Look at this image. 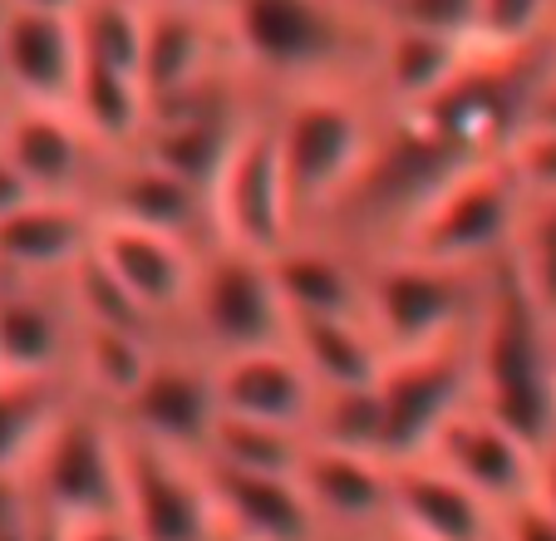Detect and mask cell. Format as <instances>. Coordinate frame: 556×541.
<instances>
[{
	"mask_svg": "<svg viewBox=\"0 0 556 541\" xmlns=\"http://www.w3.org/2000/svg\"><path fill=\"white\" fill-rule=\"evenodd\" d=\"M222 21L242 74L266 99L311 84H365L379 40L369 0H227Z\"/></svg>",
	"mask_w": 556,
	"mask_h": 541,
	"instance_id": "1",
	"label": "cell"
},
{
	"mask_svg": "<svg viewBox=\"0 0 556 541\" xmlns=\"http://www.w3.org/2000/svg\"><path fill=\"white\" fill-rule=\"evenodd\" d=\"M384 118L365 84H311L271 99V134L301 231L320 227L350 198Z\"/></svg>",
	"mask_w": 556,
	"mask_h": 541,
	"instance_id": "2",
	"label": "cell"
},
{
	"mask_svg": "<svg viewBox=\"0 0 556 541\" xmlns=\"http://www.w3.org/2000/svg\"><path fill=\"white\" fill-rule=\"evenodd\" d=\"M472 394L532 443L556 428V325L536 311L513 266L488 276L472 320Z\"/></svg>",
	"mask_w": 556,
	"mask_h": 541,
	"instance_id": "3",
	"label": "cell"
},
{
	"mask_svg": "<svg viewBox=\"0 0 556 541\" xmlns=\"http://www.w3.org/2000/svg\"><path fill=\"white\" fill-rule=\"evenodd\" d=\"M522 217L527 192L517 183V173L507 167V158H472L453 177H443L439 192L414 212V222L404 227V237L394 247L488 276V270L507 266Z\"/></svg>",
	"mask_w": 556,
	"mask_h": 541,
	"instance_id": "4",
	"label": "cell"
},
{
	"mask_svg": "<svg viewBox=\"0 0 556 541\" xmlns=\"http://www.w3.org/2000/svg\"><path fill=\"white\" fill-rule=\"evenodd\" d=\"M488 276L443 266L419 251H379V256H369L365 270V320L384 340L389 354L458 340L478 320Z\"/></svg>",
	"mask_w": 556,
	"mask_h": 541,
	"instance_id": "5",
	"label": "cell"
},
{
	"mask_svg": "<svg viewBox=\"0 0 556 541\" xmlns=\"http://www.w3.org/2000/svg\"><path fill=\"white\" fill-rule=\"evenodd\" d=\"M286 335H291V315H286L271 256L212 241L198 261L192 301L168 344H188L217 365L227 354L281 344Z\"/></svg>",
	"mask_w": 556,
	"mask_h": 541,
	"instance_id": "6",
	"label": "cell"
},
{
	"mask_svg": "<svg viewBox=\"0 0 556 541\" xmlns=\"http://www.w3.org/2000/svg\"><path fill=\"white\" fill-rule=\"evenodd\" d=\"M25 488L60 527L89 517H114L124 498V428L109 408L74 399L35 453Z\"/></svg>",
	"mask_w": 556,
	"mask_h": 541,
	"instance_id": "7",
	"label": "cell"
},
{
	"mask_svg": "<svg viewBox=\"0 0 556 541\" xmlns=\"http://www.w3.org/2000/svg\"><path fill=\"white\" fill-rule=\"evenodd\" d=\"M384 458H419L453 414L472 404V330L458 340L389 354L375 385Z\"/></svg>",
	"mask_w": 556,
	"mask_h": 541,
	"instance_id": "8",
	"label": "cell"
},
{
	"mask_svg": "<svg viewBox=\"0 0 556 541\" xmlns=\"http://www.w3.org/2000/svg\"><path fill=\"white\" fill-rule=\"evenodd\" d=\"M212 241H188L157 227H134V222L99 217L89 261L94 270L128 301V311L143 325H153L163 340H173L182 325V311L192 301L198 261Z\"/></svg>",
	"mask_w": 556,
	"mask_h": 541,
	"instance_id": "9",
	"label": "cell"
},
{
	"mask_svg": "<svg viewBox=\"0 0 556 541\" xmlns=\"http://www.w3.org/2000/svg\"><path fill=\"white\" fill-rule=\"evenodd\" d=\"M207 212H212V241L256 251V256H276L301 231L271 134V99L247 124V134L237 138L227 167L217 173V183L207 192Z\"/></svg>",
	"mask_w": 556,
	"mask_h": 541,
	"instance_id": "10",
	"label": "cell"
},
{
	"mask_svg": "<svg viewBox=\"0 0 556 541\" xmlns=\"http://www.w3.org/2000/svg\"><path fill=\"white\" fill-rule=\"evenodd\" d=\"M118 517L138 531V541H227L202 458L168 453V448L143 443L134 433H124Z\"/></svg>",
	"mask_w": 556,
	"mask_h": 541,
	"instance_id": "11",
	"label": "cell"
},
{
	"mask_svg": "<svg viewBox=\"0 0 556 541\" xmlns=\"http://www.w3.org/2000/svg\"><path fill=\"white\" fill-rule=\"evenodd\" d=\"M0 158L35 198H74L94 207L99 177L118 153H109L74 109L0 104Z\"/></svg>",
	"mask_w": 556,
	"mask_h": 541,
	"instance_id": "12",
	"label": "cell"
},
{
	"mask_svg": "<svg viewBox=\"0 0 556 541\" xmlns=\"http://www.w3.org/2000/svg\"><path fill=\"white\" fill-rule=\"evenodd\" d=\"M114 418L124 424V433L143 438V443L202 458L222 424L212 360H202L188 344H163L153 369L143 375V385L128 394V404Z\"/></svg>",
	"mask_w": 556,
	"mask_h": 541,
	"instance_id": "13",
	"label": "cell"
},
{
	"mask_svg": "<svg viewBox=\"0 0 556 541\" xmlns=\"http://www.w3.org/2000/svg\"><path fill=\"white\" fill-rule=\"evenodd\" d=\"M301 492L315 512L320 541H379L389 537V512H394V458H379L365 448L315 443L305 448Z\"/></svg>",
	"mask_w": 556,
	"mask_h": 541,
	"instance_id": "14",
	"label": "cell"
},
{
	"mask_svg": "<svg viewBox=\"0 0 556 541\" xmlns=\"http://www.w3.org/2000/svg\"><path fill=\"white\" fill-rule=\"evenodd\" d=\"M212 375H217L222 418L281 428V433H301V438L315 433L326 389L315 385V375L305 369L301 354L291 350V340L227 354V360L212 365Z\"/></svg>",
	"mask_w": 556,
	"mask_h": 541,
	"instance_id": "15",
	"label": "cell"
},
{
	"mask_svg": "<svg viewBox=\"0 0 556 541\" xmlns=\"http://www.w3.org/2000/svg\"><path fill=\"white\" fill-rule=\"evenodd\" d=\"M231 35L222 11H192V5H163L148 0L143 25V89L148 104H173L182 95H198L207 84L237 74Z\"/></svg>",
	"mask_w": 556,
	"mask_h": 541,
	"instance_id": "16",
	"label": "cell"
},
{
	"mask_svg": "<svg viewBox=\"0 0 556 541\" xmlns=\"http://www.w3.org/2000/svg\"><path fill=\"white\" fill-rule=\"evenodd\" d=\"M79 74H85L79 21L11 5L0 35V104L74 109Z\"/></svg>",
	"mask_w": 556,
	"mask_h": 541,
	"instance_id": "17",
	"label": "cell"
},
{
	"mask_svg": "<svg viewBox=\"0 0 556 541\" xmlns=\"http://www.w3.org/2000/svg\"><path fill=\"white\" fill-rule=\"evenodd\" d=\"M419 458H433L439 468H448L453 478L468 482V488L483 502H493L497 512L532 498L536 443L517 433L513 424H503L497 414H488L478 399L433 433V443L424 448Z\"/></svg>",
	"mask_w": 556,
	"mask_h": 541,
	"instance_id": "18",
	"label": "cell"
},
{
	"mask_svg": "<svg viewBox=\"0 0 556 541\" xmlns=\"http://www.w3.org/2000/svg\"><path fill=\"white\" fill-rule=\"evenodd\" d=\"M99 212L74 198H21L0 212V281H70L89 261Z\"/></svg>",
	"mask_w": 556,
	"mask_h": 541,
	"instance_id": "19",
	"label": "cell"
},
{
	"mask_svg": "<svg viewBox=\"0 0 556 541\" xmlns=\"http://www.w3.org/2000/svg\"><path fill=\"white\" fill-rule=\"evenodd\" d=\"M79 311L70 281H0V369L70 379Z\"/></svg>",
	"mask_w": 556,
	"mask_h": 541,
	"instance_id": "20",
	"label": "cell"
},
{
	"mask_svg": "<svg viewBox=\"0 0 556 541\" xmlns=\"http://www.w3.org/2000/svg\"><path fill=\"white\" fill-rule=\"evenodd\" d=\"M503 512L483 502L433 458H394V512L389 531L409 541H497Z\"/></svg>",
	"mask_w": 556,
	"mask_h": 541,
	"instance_id": "21",
	"label": "cell"
},
{
	"mask_svg": "<svg viewBox=\"0 0 556 541\" xmlns=\"http://www.w3.org/2000/svg\"><path fill=\"white\" fill-rule=\"evenodd\" d=\"M202 468H207L227 541H320L315 512L295 473L231 468V463L212 458H202Z\"/></svg>",
	"mask_w": 556,
	"mask_h": 541,
	"instance_id": "22",
	"label": "cell"
},
{
	"mask_svg": "<svg viewBox=\"0 0 556 541\" xmlns=\"http://www.w3.org/2000/svg\"><path fill=\"white\" fill-rule=\"evenodd\" d=\"M286 315L326 320V315H365V270L369 256L326 231H295L271 256Z\"/></svg>",
	"mask_w": 556,
	"mask_h": 541,
	"instance_id": "23",
	"label": "cell"
},
{
	"mask_svg": "<svg viewBox=\"0 0 556 541\" xmlns=\"http://www.w3.org/2000/svg\"><path fill=\"white\" fill-rule=\"evenodd\" d=\"M291 350L305 360L315 385L326 394H355V389H375L389 365V350L365 315H326V320H295L291 325Z\"/></svg>",
	"mask_w": 556,
	"mask_h": 541,
	"instance_id": "24",
	"label": "cell"
},
{
	"mask_svg": "<svg viewBox=\"0 0 556 541\" xmlns=\"http://www.w3.org/2000/svg\"><path fill=\"white\" fill-rule=\"evenodd\" d=\"M79 399L74 379L0 369V478H25L50 428Z\"/></svg>",
	"mask_w": 556,
	"mask_h": 541,
	"instance_id": "25",
	"label": "cell"
},
{
	"mask_svg": "<svg viewBox=\"0 0 556 541\" xmlns=\"http://www.w3.org/2000/svg\"><path fill=\"white\" fill-rule=\"evenodd\" d=\"M507 266L522 281V291L536 301V311L556 325V198L527 202V217L513 241Z\"/></svg>",
	"mask_w": 556,
	"mask_h": 541,
	"instance_id": "26",
	"label": "cell"
},
{
	"mask_svg": "<svg viewBox=\"0 0 556 541\" xmlns=\"http://www.w3.org/2000/svg\"><path fill=\"white\" fill-rule=\"evenodd\" d=\"M497 541H556V512L536 498H522L497 517Z\"/></svg>",
	"mask_w": 556,
	"mask_h": 541,
	"instance_id": "27",
	"label": "cell"
},
{
	"mask_svg": "<svg viewBox=\"0 0 556 541\" xmlns=\"http://www.w3.org/2000/svg\"><path fill=\"white\" fill-rule=\"evenodd\" d=\"M54 541H138V531L124 517H89V521H70L54 531Z\"/></svg>",
	"mask_w": 556,
	"mask_h": 541,
	"instance_id": "28",
	"label": "cell"
},
{
	"mask_svg": "<svg viewBox=\"0 0 556 541\" xmlns=\"http://www.w3.org/2000/svg\"><path fill=\"white\" fill-rule=\"evenodd\" d=\"M532 498L556 512V428L536 443V473H532Z\"/></svg>",
	"mask_w": 556,
	"mask_h": 541,
	"instance_id": "29",
	"label": "cell"
},
{
	"mask_svg": "<svg viewBox=\"0 0 556 541\" xmlns=\"http://www.w3.org/2000/svg\"><path fill=\"white\" fill-rule=\"evenodd\" d=\"M11 5H25V11H50V15H79L85 0H11Z\"/></svg>",
	"mask_w": 556,
	"mask_h": 541,
	"instance_id": "30",
	"label": "cell"
},
{
	"mask_svg": "<svg viewBox=\"0 0 556 541\" xmlns=\"http://www.w3.org/2000/svg\"><path fill=\"white\" fill-rule=\"evenodd\" d=\"M163 5H192V11H227V0H163Z\"/></svg>",
	"mask_w": 556,
	"mask_h": 541,
	"instance_id": "31",
	"label": "cell"
},
{
	"mask_svg": "<svg viewBox=\"0 0 556 541\" xmlns=\"http://www.w3.org/2000/svg\"><path fill=\"white\" fill-rule=\"evenodd\" d=\"M5 15H11V0H0V35H5Z\"/></svg>",
	"mask_w": 556,
	"mask_h": 541,
	"instance_id": "32",
	"label": "cell"
},
{
	"mask_svg": "<svg viewBox=\"0 0 556 541\" xmlns=\"http://www.w3.org/2000/svg\"><path fill=\"white\" fill-rule=\"evenodd\" d=\"M379 541H409V537H400V531H389V537H379Z\"/></svg>",
	"mask_w": 556,
	"mask_h": 541,
	"instance_id": "33",
	"label": "cell"
}]
</instances>
